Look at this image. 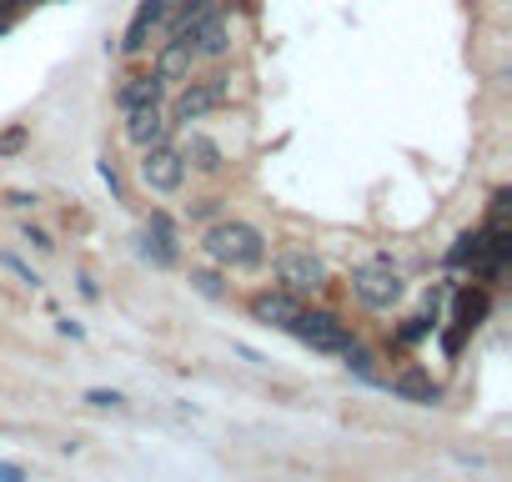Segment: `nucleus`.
<instances>
[{
  "label": "nucleus",
  "mask_w": 512,
  "mask_h": 482,
  "mask_svg": "<svg viewBox=\"0 0 512 482\" xmlns=\"http://www.w3.org/2000/svg\"><path fill=\"white\" fill-rule=\"evenodd\" d=\"M201 252L226 267V272H251L267 262V236L256 231L251 221H216L206 236H201Z\"/></svg>",
  "instance_id": "nucleus-1"
},
{
  "label": "nucleus",
  "mask_w": 512,
  "mask_h": 482,
  "mask_svg": "<svg viewBox=\"0 0 512 482\" xmlns=\"http://www.w3.org/2000/svg\"><path fill=\"white\" fill-rule=\"evenodd\" d=\"M352 292H357V302H362V307L387 312V307H397V302H402V277H397V267H392V262H367V267H357V272H352Z\"/></svg>",
  "instance_id": "nucleus-2"
},
{
  "label": "nucleus",
  "mask_w": 512,
  "mask_h": 482,
  "mask_svg": "<svg viewBox=\"0 0 512 482\" xmlns=\"http://www.w3.org/2000/svg\"><path fill=\"white\" fill-rule=\"evenodd\" d=\"M226 76H211V81H181V96L171 101V126H191V121H201L206 111H216L221 101H226Z\"/></svg>",
  "instance_id": "nucleus-3"
},
{
  "label": "nucleus",
  "mask_w": 512,
  "mask_h": 482,
  "mask_svg": "<svg viewBox=\"0 0 512 482\" xmlns=\"http://www.w3.org/2000/svg\"><path fill=\"white\" fill-rule=\"evenodd\" d=\"M287 332L302 337L312 352H327V357H342V347L352 342V332H347L342 317H332V312H297Z\"/></svg>",
  "instance_id": "nucleus-4"
},
{
  "label": "nucleus",
  "mask_w": 512,
  "mask_h": 482,
  "mask_svg": "<svg viewBox=\"0 0 512 482\" xmlns=\"http://www.w3.org/2000/svg\"><path fill=\"white\" fill-rule=\"evenodd\" d=\"M141 181H146L151 191H181V181H186V161H181V151H176L171 141L146 146V151H141Z\"/></svg>",
  "instance_id": "nucleus-5"
},
{
  "label": "nucleus",
  "mask_w": 512,
  "mask_h": 482,
  "mask_svg": "<svg viewBox=\"0 0 512 482\" xmlns=\"http://www.w3.org/2000/svg\"><path fill=\"white\" fill-rule=\"evenodd\" d=\"M277 282H282V292L307 297V292H317V287L327 282V267H322L312 252H282V257H277Z\"/></svg>",
  "instance_id": "nucleus-6"
},
{
  "label": "nucleus",
  "mask_w": 512,
  "mask_h": 482,
  "mask_svg": "<svg viewBox=\"0 0 512 482\" xmlns=\"http://www.w3.org/2000/svg\"><path fill=\"white\" fill-rule=\"evenodd\" d=\"M171 136V116H166V106L161 101H151V106H136V111H126V141L131 146H156V141H166Z\"/></svg>",
  "instance_id": "nucleus-7"
},
{
  "label": "nucleus",
  "mask_w": 512,
  "mask_h": 482,
  "mask_svg": "<svg viewBox=\"0 0 512 482\" xmlns=\"http://www.w3.org/2000/svg\"><path fill=\"white\" fill-rule=\"evenodd\" d=\"M166 11H171V0H141V6H136V16H131V26H126V41H121V51H126V56H141V51L151 46V36L161 31Z\"/></svg>",
  "instance_id": "nucleus-8"
},
{
  "label": "nucleus",
  "mask_w": 512,
  "mask_h": 482,
  "mask_svg": "<svg viewBox=\"0 0 512 482\" xmlns=\"http://www.w3.org/2000/svg\"><path fill=\"white\" fill-rule=\"evenodd\" d=\"M191 66H196V51H191V41H161L151 76H156L161 86H181V81H191Z\"/></svg>",
  "instance_id": "nucleus-9"
},
{
  "label": "nucleus",
  "mask_w": 512,
  "mask_h": 482,
  "mask_svg": "<svg viewBox=\"0 0 512 482\" xmlns=\"http://www.w3.org/2000/svg\"><path fill=\"white\" fill-rule=\"evenodd\" d=\"M297 312H302V302H297L292 292H282V287L251 297V322H262V327H282V332H287Z\"/></svg>",
  "instance_id": "nucleus-10"
},
{
  "label": "nucleus",
  "mask_w": 512,
  "mask_h": 482,
  "mask_svg": "<svg viewBox=\"0 0 512 482\" xmlns=\"http://www.w3.org/2000/svg\"><path fill=\"white\" fill-rule=\"evenodd\" d=\"M186 41H191V51H196V56H226V46H231V26H226V16H221V11H211V16H206Z\"/></svg>",
  "instance_id": "nucleus-11"
},
{
  "label": "nucleus",
  "mask_w": 512,
  "mask_h": 482,
  "mask_svg": "<svg viewBox=\"0 0 512 482\" xmlns=\"http://www.w3.org/2000/svg\"><path fill=\"white\" fill-rule=\"evenodd\" d=\"M161 81L151 76V71H141V76H126L121 86H116V106L121 111H136V106H151V101H161Z\"/></svg>",
  "instance_id": "nucleus-12"
},
{
  "label": "nucleus",
  "mask_w": 512,
  "mask_h": 482,
  "mask_svg": "<svg viewBox=\"0 0 512 482\" xmlns=\"http://www.w3.org/2000/svg\"><path fill=\"white\" fill-rule=\"evenodd\" d=\"M392 392H397V397H407V402H417V407H432V402L442 397V392H437V382H432L422 367L397 372V377H392Z\"/></svg>",
  "instance_id": "nucleus-13"
},
{
  "label": "nucleus",
  "mask_w": 512,
  "mask_h": 482,
  "mask_svg": "<svg viewBox=\"0 0 512 482\" xmlns=\"http://www.w3.org/2000/svg\"><path fill=\"white\" fill-rule=\"evenodd\" d=\"M141 257L156 262V267H176V241H171V226H146L141 236Z\"/></svg>",
  "instance_id": "nucleus-14"
},
{
  "label": "nucleus",
  "mask_w": 512,
  "mask_h": 482,
  "mask_svg": "<svg viewBox=\"0 0 512 482\" xmlns=\"http://www.w3.org/2000/svg\"><path fill=\"white\" fill-rule=\"evenodd\" d=\"M181 161L196 166V171H221V146L206 141V136H191V141L181 146Z\"/></svg>",
  "instance_id": "nucleus-15"
},
{
  "label": "nucleus",
  "mask_w": 512,
  "mask_h": 482,
  "mask_svg": "<svg viewBox=\"0 0 512 482\" xmlns=\"http://www.w3.org/2000/svg\"><path fill=\"white\" fill-rule=\"evenodd\" d=\"M482 317H487V292H462L457 297V327L472 332V327H482Z\"/></svg>",
  "instance_id": "nucleus-16"
},
{
  "label": "nucleus",
  "mask_w": 512,
  "mask_h": 482,
  "mask_svg": "<svg viewBox=\"0 0 512 482\" xmlns=\"http://www.w3.org/2000/svg\"><path fill=\"white\" fill-rule=\"evenodd\" d=\"M81 402H86V407H101V412H121V407H126V397H121L116 387H86Z\"/></svg>",
  "instance_id": "nucleus-17"
},
{
  "label": "nucleus",
  "mask_w": 512,
  "mask_h": 482,
  "mask_svg": "<svg viewBox=\"0 0 512 482\" xmlns=\"http://www.w3.org/2000/svg\"><path fill=\"white\" fill-rule=\"evenodd\" d=\"M191 287H196L201 297H211V302H221V297H226V287H221V277H216V272H191Z\"/></svg>",
  "instance_id": "nucleus-18"
},
{
  "label": "nucleus",
  "mask_w": 512,
  "mask_h": 482,
  "mask_svg": "<svg viewBox=\"0 0 512 482\" xmlns=\"http://www.w3.org/2000/svg\"><path fill=\"white\" fill-rule=\"evenodd\" d=\"M26 146V126H11V131H0V156H16Z\"/></svg>",
  "instance_id": "nucleus-19"
},
{
  "label": "nucleus",
  "mask_w": 512,
  "mask_h": 482,
  "mask_svg": "<svg viewBox=\"0 0 512 482\" xmlns=\"http://www.w3.org/2000/svg\"><path fill=\"white\" fill-rule=\"evenodd\" d=\"M0 262H6V267H11V272H16V277H21L26 287H41V277H36V272H31V267H26V262H21L16 252H6V257H0Z\"/></svg>",
  "instance_id": "nucleus-20"
},
{
  "label": "nucleus",
  "mask_w": 512,
  "mask_h": 482,
  "mask_svg": "<svg viewBox=\"0 0 512 482\" xmlns=\"http://www.w3.org/2000/svg\"><path fill=\"white\" fill-rule=\"evenodd\" d=\"M216 211H221V201H216V196H201V201H191V206H186V216H196V221H206V216H216Z\"/></svg>",
  "instance_id": "nucleus-21"
},
{
  "label": "nucleus",
  "mask_w": 512,
  "mask_h": 482,
  "mask_svg": "<svg viewBox=\"0 0 512 482\" xmlns=\"http://www.w3.org/2000/svg\"><path fill=\"white\" fill-rule=\"evenodd\" d=\"M427 332H432V322H427V317H412V322L402 327V342H417V337H427Z\"/></svg>",
  "instance_id": "nucleus-22"
},
{
  "label": "nucleus",
  "mask_w": 512,
  "mask_h": 482,
  "mask_svg": "<svg viewBox=\"0 0 512 482\" xmlns=\"http://www.w3.org/2000/svg\"><path fill=\"white\" fill-rule=\"evenodd\" d=\"M26 241H31V247H41V252H51V247H56V241H51L41 226H26Z\"/></svg>",
  "instance_id": "nucleus-23"
},
{
  "label": "nucleus",
  "mask_w": 512,
  "mask_h": 482,
  "mask_svg": "<svg viewBox=\"0 0 512 482\" xmlns=\"http://www.w3.org/2000/svg\"><path fill=\"white\" fill-rule=\"evenodd\" d=\"M0 482H26V467L21 462H0Z\"/></svg>",
  "instance_id": "nucleus-24"
},
{
  "label": "nucleus",
  "mask_w": 512,
  "mask_h": 482,
  "mask_svg": "<svg viewBox=\"0 0 512 482\" xmlns=\"http://www.w3.org/2000/svg\"><path fill=\"white\" fill-rule=\"evenodd\" d=\"M6 201H11V206H16V211H26V206H36V196H31V191H11V196H6Z\"/></svg>",
  "instance_id": "nucleus-25"
},
{
  "label": "nucleus",
  "mask_w": 512,
  "mask_h": 482,
  "mask_svg": "<svg viewBox=\"0 0 512 482\" xmlns=\"http://www.w3.org/2000/svg\"><path fill=\"white\" fill-rule=\"evenodd\" d=\"M61 332H66V337H86V327H81V322H71V317H61Z\"/></svg>",
  "instance_id": "nucleus-26"
}]
</instances>
